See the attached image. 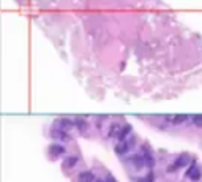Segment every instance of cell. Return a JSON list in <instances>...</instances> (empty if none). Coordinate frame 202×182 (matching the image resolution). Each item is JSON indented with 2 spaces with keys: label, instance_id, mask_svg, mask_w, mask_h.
Here are the masks:
<instances>
[{
  "label": "cell",
  "instance_id": "1",
  "mask_svg": "<svg viewBox=\"0 0 202 182\" xmlns=\"http://www.w3.org/2000/svg\"><path fill=\"white\" fill-rule=\"evenodd\" d=\"M194 120H197V122H196L197 125H202V117H200V116H197V117H194Z\"/></svg>",
  "mask_w": 202,
  "mask_h": 182
}]
</instances>
